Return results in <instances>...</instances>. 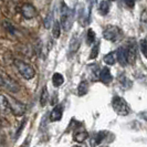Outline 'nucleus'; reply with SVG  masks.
Segmentation results:
<instances>
[{"label":"nucleus","mask_w":147,"mask_h":147,"mask_svg":"<svg viewBox=\"0 0 147 147\" xmlns=\"http://www.w3.org/2000/svg\"><path fill=\"white\" fill-rule=\"evenodd\" d=\"M74 21V11L66 6L64 2H62L61 7V28H63L64 31H69L72 28Z\"/></svg>","instance_id":"obj_1"},{"label":"nucleus","mask_w":147,"mask_h":147,"mask_svg":"<svg viewBox=\"0 0 147 147\" xmlns=\"http://www.w3.org/2000/svg\"><path fill=\"white\" fill-rule=\"evenodd\" d=\"M0 88H6L10 93H18L20 91L19 83L2 71H0Z\"/></svg>","instance_id":"obj_2"},{"label":"nucleus","mask_w":147,"mask_h":147,"mask_svg":"<svg viewBox=\"0 0 147 147\" xmlns=\"http://www.w3.org/2000/svg\"><path fill=\"white\" fill-rule=\"evenodd\" d=\"M112 107L115 111V113L121 115V116H126L131 113V107L127 104L125 100L121 96H114L112 100Z\"/></svg>","instance_id":"obj_3"},{"label":"nucleus","mask_w":147,"mask_h":147,"mask_svg":"<svg viewBox=\"0 0 147 147\" xmlns=\"http://www.w3.org/2000/svg\"><path fill=\"white\" fill-rule=\"evenodd\" d=\"M15 65L18 72L21 74L26 80H31L36 76V70L29 63H27L22 60H15Z\"/></svg>","instance_id":"obj_4"},{"label":"nucleus","mask_w":147,"mask_h":147,"mask_svg":"<svg viewBox=\"0 0 147 147\" xmlns=\"http://www.w3.org/2000/svg\"><path fill=\"white\" fill-rule=\"evenodd\" d=\"M123 36V31L121 28H118L117 26H113L110 24L107 27H105V29L103 30V38L107 41H117L121 39V37Z\"/></svg>","instance_id":"obj_5"},{"label":"nucleus","mask_w":147,"mask_h":147,"mask_svg":"<svg viewBox=\"0 0 147 147\" xmlns=\"http://www.w3.org/2000/svg\"><path fill=\"white\" fill-rule=\"evenodd\" d=\"M9 103H10L11 113H12L13 115H16V116H21V115H23V113H24V111H26L24 104H22L21 102L17 101V100H13V98H11V100L9 101Z\"/></svg>","instance_id":"obj_6"},{"label":"nucleus","mask_w":147,"mask_h":147,"mask_svg":"<svg viewBox=\"0 0 147 147\" xmlns=\"http://www.w3.org/2000/svg\"><path fill=\"white\" fill-rule=\"evenodd\" d=\"M21 15L26 19H32L37 16V9L31 3H23L21 6Z\"/></svg>","instance_id":"obj_7"},{"label":"nucleus","mask_w":147,"mask_h":147,"mask_svg":"<svg viewBox=\"0 0 147 147\" xmlns=\"http://www.w3.org/2000/svg\"><path fill=\"white\" fill-rule=\"evenodd\" d=\"M126 53H127V63L128 64H134L136 61V55H137V49L134 42H129V44L125 47Z\"/></svg>","instance_id":"obj_8"},{"label":"nucleus","mask_w":147,"mask_h":147,"mask_svg":"<svg viewBox=\"0 0 147 147\" xmlns=\"http://www.w3.org/2000/svg\"><path fill=\"white\" fill-rule=\"evenodd\" d=\"M98 79H100V81L104 83V84H110L112 80H113V75L111 73L110 69L107 67V66H105L103 67L101 71H100V73H98Z\"/></svg>","instance_id":"obj_9"},{"label":"nucleus","mask_w":147,"mask_h":147,"mask_svg":"<svg viewBox=\"0 0 147 147\" xmlns=\"http://www.w3.org/2000/svg\"><path fill=\"white\" fill-rule=\"evenodd\" d=\"M63 116V105L62 104H58L53 110H52L51 114H50V121L51 122H58Z\"/></svg>","instance_id":"obj_10"},{"label":"nucleus","mask_w":147,"mask_h":147,"mask_svg":"<svg viewBox=\"0 0 147 147\" xmlns=\"http://www.w3.org/2000/svg\"><path fill=\"white\" fill-rule=\"evenodd\" d=\"M116 61L119 62V64L123 66L127 65V53H126V48L125 47H122V48H118L116 53Z\"/></svg>","instance_id":"obj_11"},{"label":"nucleus","mask_w":147,"mask_h":147,"mask_svg":"<svg viewBox=\"0 0 147 147\" xmlns=\"http://www.w3.org/2000/svg\"><path fill=\"white\" fill-rule=\"evenodd\" d=\"M0 113L3 114V115H7V114L11 113L9 100L2 94H0Z\"/></svg>","instance_id":"obj_12"},{"label":"nucleus","mask_w":147,"mask_h":147,"mask_svg":"<svg viewBox=\"0 0 147 147\" xmlns=\"http://www.w3.org/2000/svg\"><path fill=\"white\" fill-rule=\"evenodd\" d=\"M80 44H81V39L78 34H74L73 37L71 38V41L69 44V51L71 54H74L75 52L79 50L80 48Z\"/></svg>","instance_id":"obj_13"},{"label":"nucleus","mask_w":147,"mask_h":147,"mask_svg":"<svg viewBox=\"0 0 147 147\" xmlns=\"http://www.w3.org/2000/svg\"><path fill=\"white\" fill-rule=\"evenodd\" d=\"M88 134L86 131H76L73 134V140L74 142H78V143H83L85 140H88Z\"/></svg>","instance_id":"obj_14"},{"label":"nucleus","mask_w":147,"mask_h":147,"mask_svg":"<svg viewBox=\"0 0 147 147\" xmlns=\"http://www.w3.org/2000/svg\"><path fill=\"white\" fill-rule=\"evenodd\" d=\"M98 12L102 16H106L110 12V2L107 0H103L98 5Z\"/></svg>","instance_id":"obj_15"},{"label":"nucleus","mask_w":147,"mask_h":147,"mask_svg":"<svg viewBox=\"0 0 147 147\" xmlns=\"http://www.w3.org/2000/svg\"><path fill=\"white\" fill-rule=\"evenodd\" d=\"M52 83L55 88H60L63 83H64V78L63 75L60 73H54L53 76H52Z\"/></svg>","instance_id":"obj_16"},{"label":"nucleus","mask_w":147,"mask_h":147,"mask_svg":"<svg viewBox=\"0 0 147 147\" xmlns=\"http://www.w3.org/2000/svg\"><path fill=\"white\" fill-rule=\"evenodd\" d=\"M103 60L106 64H109V65H114V64L116 63V55H115L114 52H110V53H107V54L104 55Z\"/></svg>","instance_id":"obj_17"},{"label":"nucleus","mask_w":147,"mask_h":147,"mask_svg":"<svg viewBox=\"0 0 147 147\" xmlns=\"http://www.w3.org/2000/svg\"><path fill=\"white\" fill-rule=\"evenodd\" d=\"M88 91V84L86 81L80 82L79 86H78V94L79 96H84Z\"/></svg>","instance_id":"obj_18"},{"label":"nucleus","mask_w":147,"mask_h":147,"mask_svg":"<svg viewBox=\"0 0 147 147\" xmlns=\"http://www.w3.org/2000/svg\"><path fill=\"white\" fill-rule=\"evenodd\" d=\"M52 36L54 39H59L61 36V24L59 21H54L52 27Z\"/></svg>","instance_id":"obj_19"},{"label":"nucleus","mask_w":147,"mask_h":147,"mask_svg":"<svg viewBox=\"0 0 147 147\" xmlns=\"http://www.w3.org/2000/svg\"><path fill=\"white\" fill-rule=\"evenodd\" d=\"M105 135H106V132H104V131L97 133L94 136V142L92 143V145H98L101 142H103L104 138H105Z\"/></svg>","instance_id":"obj_20"},{"label":"nucleus","mask_w":147,"mask_h":147,"mask_svg":"<svg viewBox=\"0 0 147 147\" xmlns=\"http://www.w3.org/2000/svg\"><path fill=\"white\" fill-rule=\"evenodd\" d=\"M95 42V33L92 29L88 30V33H86V44L91 45L92 43Z\"/></svg>","instance_id":"obj_21"},{"label":"nucleus","mask_w":147,"mask_h":147,"mask_svg":"<svg viewBox=\"0 0 147 147\" xmlns=\"http://www.w3.org/2000/svg\"><path fill=\"white\" fill-rule=\"evenodd\" d=\"M48 100H49V93H48L47 88H44L42 93H41V97H40V104H41V106H45Z\"/></svg>","instance_id":"obj_22"},{"label":"nucleus","mask_w":147,"mask_h":147,"mask_svg":"<svg viewBox=\"0 0 147 147\" xmlns=\"http://www.w3.org/2000/svg\"><path fill=\"white\" fill-rule=\"evenodd\" d=\"M98 52H100V43H96L94 47H93V49H92V51H91V54H90V59L91 60H94L97 58V55H98Z\"/></svg>","instance_id":"obj_23"},{"label":"nucleus","mask_w":147,"mask_h":147,"mask_svg":"<svg viewBox=\"0 0 147 147\" xmlns=\"http://www.w3.org/2000/svg\"><path fill=\"white\" fill-rule=\"evenodd\" d=\"M140 52H142V54H143V55L146 58V55H147V42H146V39L140 40Z\"/></svg>","instance_id":"obj_24"},{"label":"nucleus","mask_w":147,"mask_h":147,"mask_svg":"<svg viewBox=\"0 0 147 147\" xmlns=\"http://www.w3.org/2000/svg\"><path fill=\"white\" fill-rule=\"evenodd\" d=\"M3 27L7 29V31H9L10 33H12V34H16V29L15 27L12 26V23H10L9 21H5L3 22Z\"/></svg>","instance_id":"obj_25"},{"label":"nucleus","mask_w":147,"mask_h":147,"mask_svg":"<svg viewBox=\"0 0 147 147\" xmlns=\"http://www.w3.org/2000/svg\"><path fill=\"white\" fill-rule=\"evenodd\" d=\"M124 2L128 8H134L135 6V0H124Z\"/></svg>","instance_id":"obj_26"},{"label":"nucleus","mask_w":147,"mask_h":147,"mask_svg":"<svg viewBox=\"0 0 147 147\" xmlns=\"http://www.w3.org/2000/svg\"><path fill=\"white\" fill-rule=\"evenodd\" d=\"M140 20L144 24H146V10L144 9L143 10V13H142V17H140Z\"/></svg>","instance_id":"obj_27"},{"label":"nucleus","mask_w":147,"mask_h":147,"mask_svg":"<svg viewBox=\"0 0 147 147\" xmlns=\"http://www.w3.org/2000/svg\"><path fill=\"white\" fill-rule=\"evenodd\" d=\"M109 1H116V0H109Z\"/></svg>","instance_id":"obj_28"}]
</instances>
